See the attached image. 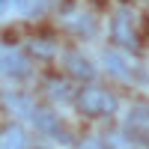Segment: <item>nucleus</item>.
Returning <instances> with one entry per match:
<instances>
[{
	"label": "nucleus",
	"instance_id": "nucleus-1",
	"mask_svg": "<svg viewBox=\"0 0 149 149\" xmlns=\"http://www.w3.org/2000/svg\"><path fill=\"white\" fill-rule=\"evenodd\" d=\"M3 102L12 107V110H18L21 116H27L36 128H39L42 134H48V137H54V140H60V143H69V131H66V125L60 122V116L54 113V110H48V107H36L30 98H24V95H3Z\"/></svg>",
	"mask_w": 149,
	"mask_h": 149
},
{
	"label": "nucleus",
	"instance_id": "nucleus-2",
	"mask_svg": "<svg viewBox=\"0 0 149 149\" xmlns=\"http://www.w3.org/2000/svg\"><path fill=\"white\" fill-rule=\"evenodd\" d=\"M74 102H78L81 113H86V116H113L119 110L116 95L102 90V86H84V90L74 95Z\"/></svg>",
	"mask_w": 149,
	"mask_h": 149
},
{
	"label": "nucleus",
	"instance_id": "nucleus-3",
	"mask_svg": "<svg viewBox=\"0 0 149 149\" xmlns=\"http://www.w3.org/2000/svg\"><path fill=\"white\" fill-rule=\"evenodd\" d=\"M110 36L116 39V45L122 48H131V51H137L140 48V39H137V30H134V18L128 9H119L113 21H110Z\"/></svg>",
	"mask_w": 149,
	"mask_h": 149
},
{
	"label": "nucleus",
	"instance_id": "nucleus-4",
	"mask_svg": "<svg viewBox=\"0 0 149 149\" xmlns=\"http://www.w3.org/2000/svg\"><path fill=\"white\" fill-rule=\"evenodd\" d=\"M0 72H3L6 78H12V81H21V78L30 74V60L24 57L18 48H3V51H0Z\"/></svg>",
	"mask_w": 149,
	"mask_h": 149
},
{
	"label": "nucleus",
	"instance_id": "nucleus-5",
	"mask_svg": "<svg viewBox=\"0 0 149 149\" xmlns=\"http://www.w3.org/2000/svg\"><path fill=\"white\" fill-rule=\"evenodd\" d=\"M0 149H27V131L21 125H6L0 131Z\"/></svg>",
	"mask_w": 149,
	"mask_h": 149
},
{
	"label": "nucleus",
	"instance_id": "nucleus-6",
	"mask_svg": "<svg viewBox=\"0 0 149 149\" xmlns=\"http://www.w3.org/2000/svg\"><path fill=\"white\" fill-rule=\"evenodd\" d=\"M66 60H69V69L78 74V78H86V81H90L93 74H95V69L90 66V60H86V57H81L78 51H66Z\"/></svg>",
	"mask_w": 149,
	"mask_h": 149
},
{
	"label": "nucleus",
	"instance_id": "nucleus-7",
	"mask_svg": "<svg viewBox=\"0 0 149 149\" xmlns=\"http://www.w3.org/2000/svg\"><path fill=\"white\" fill-rule=\"evenodd\" d=\"M12 6H15L21 15L36 18V15H42V12L48 9V0H12Z\"/></svg>",
	"mask_w": 149,
	"mask_h": 149
},
{
	"label": "nucleus",
	"instance_id": "nucleus-8",
	"mask_svg": "<svg viewBox=\"0 0 149 149\" xmlns=\"http://www.w3.org/2000/svg\"><path fill=\"white\" fill-rule=\"evenodd\" d=\"M74 149H107L102 140H84V143H78Z\"/></svg>",
	"mask_w": 149,
	"mask_h": 149
},
{
	"label": "nucleus",
	"instance_id": "nucleus-9",
	"mask_svg": "<svg viewBox=\"0 0 149 149\" xmlns=\"http://www.w3.org/2000/svg\"><path fill=\"white\" fill-rule=\"evenodd\" d=\"M9 3H12V0H0V15H3V12L9 9Z\"/></svg>",
	"mask_w": 149,
	"mask_h": 149
}]
</instances>
